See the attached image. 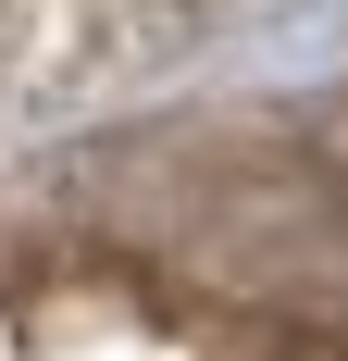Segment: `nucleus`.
<instances>
[{"label":"nucleus","instance_id":"1","mask_svg":"<svg viewBox=\"0 0 348 361\" xmlns=\"http://www.w3.org/2000/svg\"><path fill=\"white\" fill-rule=\"evenodd\" d=\"M0 361H348V37L0 162Z\"/></svg>","mask_w":348,"mask_h":361}]
</instances>
